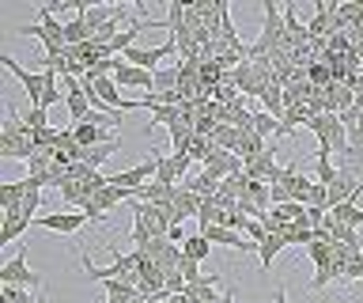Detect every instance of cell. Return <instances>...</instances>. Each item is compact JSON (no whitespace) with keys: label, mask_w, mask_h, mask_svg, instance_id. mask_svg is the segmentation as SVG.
<instances>
[{"label":"cell","mask_w":363,"mask_h":303,"mask_svg":"<svg viewBox=\"0 0 363 303\" xmlns=\"http://www.w3.org/2000/svg\"><path fill=\"white\" fill-rule=\"evenodd\" d=\"M306 129L318 137V152H325V155H352V141H348V129H345V121H340L337 114H314L311 121H306Z\"/></svg>","instance_id":"6da1fadb"},{"label":"cell","mask_w":363,"mask_h":303,"mask_svg":"<svg viewBox=\"0 0 363 303\" xmlns=\"http://www.w3.org/2000/svg\"><path fill=\"white\" fill-rule=\"evenodd\" d=\"M16 35H19V38H38L42 50H45V57H57V53L68 50V46H65V23H57V19H53V8H50V4H42L38 23L16 27Z\"/></svg>","instance_id":"7a4b0ae2"},{"label":"cell","mask_w":363,"mask_h":303,"mask_svg":"<svg viewBox=\"0 0 363 303\" xmlns=\"http://www.w3.org/2000/svg\"><path fill=\"white\" fill-rule=\"evenodd\" d=\"M0 155L4 160H30L34 155V129L23 126V114L8 106V121L0 126Z\"/></svg>","instance_id":"3957f363"},{"label":"cell","mask_w":363,"mask_h":303,"mask_svg":"<svg viewBox=\"0 0 363 303\" xmlns=\"http://www.w3.org/2000/svg\"><path fill=\"white\" fill-rule=\"evenodd\" d=\"M0 285H16V288H38L42 285V273H34L27 265V243H19L16 258H8L0 265Z\"/></svg>","instance_id":"277c9868"},{"label":"cell","mask_w":363,"mask_h":303,"mask_svg":"<svg viewBox=\"0 0 363 303\" xmlns=\"http://www.w3.org/2000/svg\"><path fill=\"white\" fill-rule=\"evenodd\" d=\"M155 175H159V163H155V155H152V160L136 163V167H129V171L106 175V182H110V186H121V189H129V194L136 197V189H140V186H147Z\"/></svg>","instance_id":"5b68a950"},{"label":"cell","mask_w":363,"mask_h":303,"mask_svg":"<svg viewBox=\"0 0 363 303\" xmlns=\"http://www.w3.org/2000/svg\"><path fill=\"white\" fill-rule=\"evenodd\" d=\"M0 61H4V69L11 72V76H16V80H19V87H23V95H27L30 99V106H42V92H45V80H42V69L38 72H30V69H23V65L16 61V57H8V53H4V57H0Z\"/></svg>","instance_id":"8992f818"},{"label":"cell","mask_w":363,"mask_h":303,"mask_svg":"<svg viewBox=\"0 0 363 303\" xmlns=\"http://www.w3.org/2000/svg\"><path fill=\"white\" fill-rule=\"evenodd\" d=\"M121 201H125V205H133L136 197L129 194V189H121V186H106V189H99V194L91 197V201H87V205L79 209V212H87L91 220H102V216H106L110 209H118Z\"/></svg>","instance_id":"52a82bcc"},{"label":"cell","mask_w":363,"mask_h":303,"mask_svg":"<svg viewBox=\"0 0 363 303\" xmlns=\"http://www.w3.org/2000/svg\"><path fill=\"white\" fill-rule=\"evenodd\" d=\"M87 220L91 216H87V212H79V209H72V212H45V216H38V228L61 231V235H76Z\"/></svg>","instance_id":"ba28073f"},{"label":"cell","mask_w":363,"mask_h":303,"mask_svg":"<svg viewBox=\"0 0 363 303\" xmlns=\"http://www.w3.org/2000/svg\"><path fill=\"white\" fill-rule=\"evenodd\" d=\"M113 84H118V87H140L144 95H152L155 92V72H144V69H136V65L118 61V69H113Z\"/></svg>","instance_id":"9c48e42d"},{"label":"cell","mask_w":363,"mask_h":303,"mask_svg":"<svg viewBox=\"0 0 363 303\" xmlns=\"http://www.w3.org/2000/svg\"><path fill=\"white\" fill-rule=\"evenodd\" d=\"M27 194H30V178H16V182H8L4 189H0V209H4V216L19 212Z\"/></svg>","instance_id":"30bf717a"},{"label":"cell","mask_w":363,"mask_h":303,"mask_svg":"<svg viewBox=\"0 0 363 303\" xmlns=\"http://www.w3.org/2000/svg\"><path fill=\"white\" fill-rule=\"evenodd\" d=\"M72 19L65 23V46H84V42H91V27H87V19H84V8L72 4Z\"/></svg>","instance_id":"8fae6325"},{"label":"cell","mask_w":363,"mask_h":303,"mask_svg":"<svg viewBox=\"0 0 363 303\" xmlns=\"http://www.w3.org/2000/svg\"><path fill=\"white\" fill-rule=\"evenodd\" d=\"M201 201H204V197H197L189 186H178L174 201H170V205H174V224H182L186 216H197V212H201Z\"/></svg>","instance_id":"7c38bea8"},{"label":"cell","mask_w":363,"mask_h":303,"mask_svg":"<svg viewBox=\"0 0 363 303\" xmlns=\"http://www.w3.org/2000/svg\"><path fill=\"white\" fill-rule=\"evenodd\" d=\"M27 228H30V216H23V212H11V216L0 220V243H16Z\"/></svg>","instance_id":"4fadbf2b"},{"label":"cell","mask_w":363,"mask_h":303,"mask_svg":"<svg viewBox=\"0 0 363 303\" xmlns=\"http://www.w3.org/2000/svg\"><path fill=\"white\" fill-rule=\"evenodd\" d=\"M337 175H340V167H333V155H325V152H314V182H322V186H333V182H337Z\"/></svg>","instance_id":"5bb4252c"},{"label":"cell","mask_w":363,"mask_h":303,"mask_svg":"<svg viewBox=\"0 0 363 303\" xmlns=\"http://www.w3.org/2000/svg\"><path fill=\"white\" fill-rule=\"evenodd\" d=\"M261 103H265V110H269L272 118H280V121H284V110H288V106H284V84H280V80H272L265 92H261Z\"/></svg>","instance_id":"9a60e30c"},{"label":"cell","mask_w":363,"mask_h":303,"mask_svg":"<svg viewBox=\"0 0 363 303\" xmlns=\"http://www.w3.org/2000/svg\"><path fill=\"white\" fill-rule=\"evenodd\" d=\"M182 186H189L197 197H216V194H220V178H212L208 171H201V175H189Z\"/></svg>","instance_id":"2e32d148"},{"label":"cell","mask_w":363,"mask_h":303,"mask_svg":"<svg viewBox=\"0 0 363 303\" xmlns=\"http://www.w3.org/2000/svg\"><path fill=\"white\" fill-rule=\"evenodd\" d=\"M118 148H121V141H110V144H102V148H87V155H84V167H87L91 175H102L99 167L106 163V160H110V155L118 152Z\"/></svg>","instance_id":"e0dca14e"},{"label":"cell","mask_w":363,"mask_h":303,"mask_svg":"<svg viewBox=\"0 0 363 303\" xmlns=\"http://www.w3.org/2000/svg\"><path fill=\"white\" fill-rule=\"evenodd\" d=\"M182 254L193 258V262H204V258L212 254V243H208V239H204V235L197 231V235H189V239L182 243Z\"/></svg>","instance_id":"ac0fdd59"},{"label":"cell","mask_w":363,"mask_h":303,"mask_svg":"<svg viewBox=\"0 0 363 303\" xmlns=\"http://www.w3.org/2000/svg\"><path fill=\"white\" fill-rule=\"evenodd\" d=\"M284 246H288V243H284V235H269V239L261 243V250H257V258H261V269H265V273H269V269H272V262H277V254L284 250Z\"/></svg>","instance_id":"d6986e66"},{"label":"cell","mask_w":363,"mask_h":303,"mask_svg":"<svg viewBox=\"0 0 363 303\" xmlns=\"http://www.w3.org/2000/svg\"><path fill=\"white\" fill-rule=\"evenodd\" d=\"M329 216L340 220V224H352V228H359V224H363V209L356 205V201H345V205L329 209Z\"/></svg>","instance_id":"ffe728a7"},{"label":"cell","mask_w":363,"mask_h":303,"mask_svg":"<svg viewBox=\"0 0 363 303\" xmlns=\"http://www.w3.org/2000/svg\"><path fill=\"white\" fill-rule=\"evenodd\" d=\"M306 80H311L318 92H325V87H333V72H329V65L314 61V65H306Z\"/></svg>","instance_id":"44dd1931"},{"label":"cell","mask_w":363,"mask_h":303,"mask_svg":"<svg viewBox=\"0 0 363 303\" xmlns=\"http://www.w3.org/2000/svg\"><path fill=\"white\" fill-rule=\"evenodd\" d=\"M23 126L34 129V133H38V129H53L50 126V110H45V106H30L27 114H23Z\"/></svg>","instance_id":"7402d4cb"},{"label":"cell","mask_w":363,"mask_h":303,"mask_svg":"<svg viewBox=\"0 0 363 303\" xmlns=\"http://www.w3.org/2000/svg\"><path fill=\"white\" fill-rule=\"evenodd\" d=\"M280 118H272L269 110H254V133L257 137H269V133H280V126H277Z\"/></svg>","instance_id":"603a6c76"},{"label":"cell","mask_w":363,"mask_h":303,"mask_svg":"<svg viewBox=\"0 0 363 303\" xmlns=\"http://www.w3.org/2000/svg\"><path fill=\"white\" fill-rule=\"evenodd\" d=\"M0 303H34V299H30V288L0 285Z\"/></svg>","instance_id":"cb8c5ba5"},{"label":"cell","mask_w":363,"mask_h":303,"mask_svg":"<svg viewBox=\"0 0 363 303\" xmlns=\"http://www.w3.org/2000/svg\"><path fill=\"white\" fill-rule=\"evenodd\" d=\"M38 201H42V189L30 182V194L23 197V209H19V212H23V216H30V220H34V212H38Z\"/></svg>","instance_id":"d4e9b609"},{"label":"cell","mask_w":363,"mask_h":303,"mask_svg":"<svg viewBox=\"0 0 363 303\" xmlns=\"http://www.w3.org/2000/svg\"><path fill=\"white\" fill-rule=\"evenodd\" d=\"M170 303H193V299L186 296V292H182V296H170Z\"/></svg>","instance_id":"484cf974"}]
</instances>
